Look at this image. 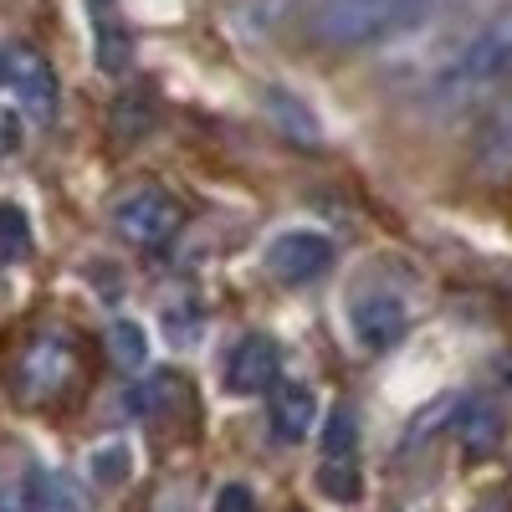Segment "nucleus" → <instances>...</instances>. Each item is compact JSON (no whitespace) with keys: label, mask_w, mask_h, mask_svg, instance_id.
<instances>
[{"label":"nucleus","mask_w":512,"mask_h":512,"mask_svg":"<svg viewBox=\"0 0 512 512\" xmlns=\"http://www.w3.org/2000/svg\"><path fill=\"white\" fill-rule=\"evenodd\" d=\"M502 77H512V6H502L497 16H487L431 72V82H425V103L441 108V113H456L466 103L487 98Z\"/></svg>","instance_id":"nucleus-1"},{"label":"nucleus","mask_w":512,"mask_h":512,"mask_svg":"<svg viewBox=\"0 0 512 512\" xmlns=\"http://www.w3.org/2000/svg\"><path fill=\"white\" fill-rule=\"evenodd\" d=\"M441 0H323L308 31L318 47H369L415 21H425Z\"/></svg>","instance_id":"nucleus-2"},{"label":"nucleus","mask_w":512,"mask_h":512,"mask_svg":"<svg viewBox=\"0 0 512 512\" xmlns=\"http://www.w3.org/2000/svg\"><path fill=\"white\" fill-rule=\"evenodd\" d=\"M410 328V303L405 292L384 287V282H364L349 292V333L364 354H384L395 349Z\"/></svg>","instance_id":"nucleus-3"},{"label":"nucleus","mask_w":512,"mask_h":512,"mask_svg":"<svg viewBox=\"0 0 512 512\" xmlns=\"http://www.w3.org/2000/svg\"><path fill=\"white\" fill-rule=\"evenodd\" d=\"M108 216H113V231L123 241H134V246H164V241H175L185 210L169 200L159 185H134V190H123L113 200Z\"/></svg>","instance_id":"nucleus-4"},{"label":"nucleus","mask_w":512,"mask_h":512,"mask_svg":"<svg viewBox=\"0 0 512 512\" xmlns=\"http://www.w3.org/2000/svg\"><path fill=\"white\" fill-rule=\"evenodd\" d=\"M72 374H77V359L62 338H36V344L16 359V395L26 405H47L72 384Z\"/></svg>","instance_id":"nucleus-5"},{"label":"nucleus","mask_w":512,"mask_h":512,"mask_svg":"<svg viewBox=\"0 0 512 512\" xmlns=\"http://www.w3.org/2000/svg\"><path fill=\"white\" fill-rule=\"evenodd\" d=\"M328 267H333V241L323 231L297 226V231L272 236V246H267V272L287 287H303V282L323 277Z\"/></svg>","instance_id":"nucleus-6"},{"label":"nucleus","mask_w":512,"mask_h":512,"mask_svg":"<svg viewBox=\"0 0 512 512\" xmlns=\"http://www.w3.org/2000/svg\"><path fill=\"white\" fill-rule=\"evenodd\" d=\"M0 82L36 113L47 118L52 103H57V77H52V62L41 57L36 47H6L0 52Z\"/></svg>","instance_id":"nucleus-7"},{"label":"nucleus","mask_w":512,"mask_h":512,"mask_svg":"<svg viewBox=\"0 0 512 512\" xmlns=\"http://www.w3.org/2000/svg\"><path fill=\"white\" fill-rule=\"evenodd\" d=\"M277 374H282V354H277V344L267 333H246V338L231 344V354H226V390L262 395V390L277 384Z\"/></svg>","instance_id":"nucleus-8"},{"label":"nucleus","mask_w":512,"mask_h":512,"mask_svg":"<svg viewBox=\"0 0 512 512\" xmlns=\"http://www.w3.org/2000/svg\"><path fill=\"white\" fill-rule=\"evenodd\" d=\"M313 415H318V395L308 390V384H277V390H272L267 420H272V436H277L282 446L303 441V436L313 431Z\"/></svg>","instance_id":"nucleus-9"},{"label":"nucleus","mask_w":512,"mask_h":512,"mask_svg":"<svg viewBox=\"0 0 512 512\" xmlns=\"http://www.w3.org/2000/svg\"><path fill=\"white\" fill-rule=\"evenodd\" d=\"M477 175L482 180H512V93L487 113L482 134H477Z\"/></svg>","instance_id":"nucleus-10"},{"label":"nucleus","mask_w":512,"mask_h":512,"mask_svg":"<svg viewBox=\"0 0 512 512\" xmlns=\"http://www.w3.org/2000/svg\"><path fill=\"white\" fill-rule=\"evenodd\" d=\"M451 425H456V441H461L466 456H492L497 441H502V415L482 400H461Z\"/></svg>","instance_id":"nucleus-11"},{"label":"nucleus","mask_w":512,"mask_h":512,"mask_svg":"<svg viewBox=\"0 0 512 512\" xmlns=\"http://www.w3.org/2000/svg\"><path fill=\"white\" fill-rule=\"evenodd\" d=\"M318 492L333 502H359L364 477H359V456H323L318 466Z\"/></svg>","instance_id":"nucleus-12"},{"label":"nucleus","mask_w":512,"mask_h":512,"mask_svg":"<svg viewBox=\"0 0 512 512\" xmlns=\"http://www.w3.org/2000/svg\"><path fill=\"white\" fill-rule=\"evenodd\" d=\"M31 256V221L16 200H0V262L16 267Z\"/></svg>","instance_id":"nucleus-13"},{"label":"nucleus","mask_w":512,"mask_h":512,"mask_svg":"<svg viewBox=\"0 0 512 512\" xmlns=\"http://www.w3.org/2000/svg\"><path fill=\"white\" fill-rule=\"evenodd\" d=\"M103 338H108V359H113L118 369H144V359H149V338H144L139 323L118 318V323H108Z\"/></svg>","instance_id":"nucleus-14"},{"label":"nucleus","mask_w":512,"mask_h":512,"mask_svg":"<svg viewBox=\"0 0 512 512\" xmlns=\"http://www.w3.org/2000/svg\"><path fill=\"white\" fill-rule=\"evenodd\" d=\"M149 123H154V93L149 88H134L128 98L113 103V139H139Z\"/></svg>","instance_id":"nucleus-15"},{"label":"nucleus","mask_w":512,"mask_h":512,"mask_svg":"<svg viewBox=\"0 0 512 512\" xmlns=\"http://www.w3.org/2000/svg\"><path fill=\"white\" fill-rule=\"evenodd\" d=\"M88 472H93V482L118 487V482H128V472H134V456H128V446H98L88 456Z\"/></svg>","instance_id":"nucleus-16"},{"label":"nucleus","mask_w":512,"mask_h":512,"mask_svg":"<svg viewBox=\"0 0 512 512\" xmlns=\"http://www.w3.org/2000/svg\"><path fill=\"white\" fill-rule=\"evenodd\" d=\"M323 456H359V420H354V410H333L328 415Z\"/></svg>","instance_id":"nucleus-17"},{"label":"nucleus","mask_w":512,"mask_h":512,"mask_svg":"<svg viewBox=\"0 0 512 512\" xmlns=\"http://www.w3.org/2000/svg\"><path fill=\"white\" fill-rule=\"evenodd\" d=\"M267 103H272V118L287 128V134H297V139H318V123L308 118V108L297 103V98H287V93H272Z\"/></svg>","instance_id":"nucleus-18"},{"label":"nucleus","mask_w":512,"mask_h":512,"mask_svg":"<svg viewBox=\"0 0 512 512\" xmlns=\"http://www.w3.org/2000/svg\"><path fill=\"white\" fill-rule=\"evenodd\" d=\"M128 57H134V47H128V31L98 26V67L118 77V72H128Z\"/></svg>","instance_id":"nucleus-19"},{"label":"nucleus","mask_w":512,"mask_h":512,"mask_svg":"<svg viewBox=\"0 0 512 512\" xmlns=\"http://www.w3.org/2000/svg\"><path fill=\"white\" fill-rule=\"evenodd\" d=\"M216 512H256V497H251V487H241V482L221 487V492H216Z\"/></svg>","instance_id":"nucleus-20"},{"label":"nucleus","mask_w":512,"mask_h":512,"mask_svg":"<svg viewBox=\"0 0 512 512\" xmlns=\"http://www.w3.org/2000/svg\"><path fill=\"white\" fill-rule=\"evenodd\" d=\"M497 379H502L507 390H512V354H502V359H497Z\"/></svg>","instance_id":"nucleus-21"},{"label":"nucleus","mask_w":512,"mask_h":512,"mask_svg":"<svg viewBox=\"0 0 512 512\" xmlns=\"http://www.w3.org/2000/svg\"><path fill=\"white\" fill-rule=\"evenodd\" d=\"M0 512H26V497H6V492H0Z\"/></svg>","instance_id":"nucleus-22"},{"label":"nucleus","mask_w":512,"mask_h":512,"mask_svg":"<svg viewBox=\"0 0 512 512\" xmlns=\"http://www.w3.org/2000/svg\"><path fill=\"white\" fill-rule=\"evenodd\" d=\"M88 6H93V11H108V6H113V0H88Z\"/></svg>","instance_id":"nucleus-23"},{"label":"nucleus","mask_w":512,"mask_h":512,"mask_svg":"<svg viewBox=\"0 0 512 512\" xmlns=\"http://www.w3.org/2000/svg\"><path fill=\"white\" fill-rule=\"evenodd\" d=\"M502 287H507V297H512V272H507V282H502Z\"/></svg>","instance_id":"nucleus-24"}]
</instances>
